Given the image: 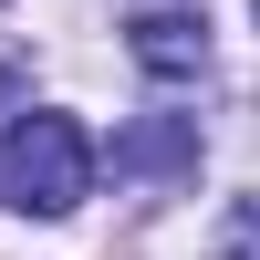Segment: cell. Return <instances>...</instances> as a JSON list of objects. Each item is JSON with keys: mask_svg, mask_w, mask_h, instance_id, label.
I'll use <instances>...</instances> for the list:
<instances>
[{"mask_svg": "<svg viewBox=\"0 0 260 260\" xmlns=\"http://www.w3.org/2000/svg\"><path fill=\"white\" fill-rule=\"evenodd\" d=\"M136 62L167 73V83L198 73V62H208V21H198V11H146V21H136Z\"/></svg>", "mask_w": 260, "mask_h": 260, "instance_id": "2", "label": "cell"}, {"mask_svg": "<svg viewBox=\"0 0 260 260\" xmlns=\"http://www.w3.org/2000/svg\"><path fill=\"white\" fill-rule=\"evenodd\" d=\"M198 156V136H187V125H146L136 146H125V167H187Z\"/></svg>", "mask_w": 260, "mask_h": 260, "instance_id": "3", "label": "cell"}, {"mask_svg": "<svg viewBox=\"0 0 260 260\" xmlns=\"http://www.w3.org/2000/svg\"><path fill=\"white\" fill-rule=\"evenodd\" d=\"M94 187V146H83L73 115H21L0 136V198L31 208V219H62V208Z\"/></svg>", "mask_w": 260, "mask_h": 260, "instance_id": "1", "label": "cell"}, {"mask_svg": "<svg viewBox=\"0 0 260 260\" xmlns=\"http://www.w3.org/2000/svg\"><path fill=\"white\" fill-rule=\"evenodd\" d=\"M208 260H260V198H240L219 219V240H208Z\"/></svg>", "mask_w": 260, "mask_h": 260, "instance_id": "4", "label": "cell"}]
</instances>
